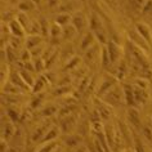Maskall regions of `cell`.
<instances>
[{"instance_id": "5b68a950", "label": "cell", "mask_w": 152, "mask_h": 152, "mask_svg": "<svg viewBox=\"0 0 152 152\" xmlns=\"http://www.w3.org/2000/svg\"><path fill=\"white\" fill-rule=\"evenodd\" d=\"M49 125H50V123L47 120V121H44V123L36 129V132L32 134V140H34V142H40V140L43 139V137L47 134V132L50 129V128H49Z\"/></svg>"}, {"instance_id": "d6986e66", "label": "cell", "mask_w": 152, "mask_h": 152, "mask_svg": "<svg viewBox=\"0 0 152 152\" xmlns=\"http://www.w3.org/2000/svg\"><path fill=\"white\" fill-rule=\"evenodd\" d=\"M36 8V4L32 1V0H22V1L18 4V9L21 10V12H31Z\"/></svg>"}, {"instance_id": "9a60e30c", "label": "cell", "mask_w": 152, "mask_h": 152, "mask_svg": "<svg viewBox=\"0 0 152 152\" xmlns=\"http://www.w3.org/2000/svg\"><path fill=\"white\" fill-rule=\"evenodd\" d=\"M10 83H13L14 85H17L18 88H22V89H28L30 88V86L25 83L23 79H22L21 74H17V72H12V74H10Z\"/></svg>"}, {"instance_id": "7bdbcfd3", "label": "cell", "mask_w": 152, "mask_h": 152, "mask_svg": "<svg viewBox=\"0 0 152 152\" xmlns=\"http://www.w3.org/2000/svg\"><path fill=\"white\" fill-rule=\"evenodd\" d=\"M97 52H98V48H97V47H90V48L88 49V50H86L85 58H86V59H93L94 57H96L94 54H96Z\"/></svg>"}, {"instance_id": "4316f807", "label": "cell", "mask_w": 152, "mask_h": 152, "mask_svg": "<svg viewBox=\"0 0 152 152\" xmlns=\"http://www.w3.org/2000/svg\"><path fill=\"white\" fill-rule=\"evenodd\" d=\"M20 74H21L22 79L25 80L26 84L28 86H34V84H35V79L31 76V72L27 71V70H22V71H20Z\"/></svg>"}, {"instance_id": "f546056e", "label": "cell", "mask_w": 152, "mask_h": 152, "mask_svg": "<svg viewBox=\"0 0 152 152\" xmlns=\"http://www.w3.org/2000/svg\"><path fill=\"white\" fill-rule=\"evenodd\" d=\"M17 20L20 21V23H21L22 26H23V27H25L26 30L30 28V21H28L27 14H26V13H23V12L20 13V14L17 16Z\"/></svg>"}, {"instance_id": "7c38bea8", "label": "cell", "mask_w": 152, "mask_h": 152, "mask_svg": "<svg viewBox=\"0 0 152 152\" xmlns=\"http://www.w3.org/2000/svg\"><path fill=\"white\" fill-rule=\"evenodd\" d=\"M16 133V129H14V125H13V121H8V123H3V139L8 140L10 139Z\"/></svg>"}, {"instance_id": "7dc6e473", "label": "cell", "mask_w": 152, "mask_h": 152, "mask_svg": "<svg viewBox=\"0 0 152 152\" xmlns=\"http://www.w3.org/2000/svg\"><path fill=\"white\" fill-rule=\"evenodd\" d=\"M43 49H44V47L40 44L39 47H36L35 49H32V50H31V54H32L34 57H40L41 53H43Z\"/></svg>"}, {"instance_id": "bcb514c9", "label": "cell", "mask_w": 152, "mask_h": 152, "mask_svg": "<svg viewBox=\"0 0 152 152\" xmlns=\"http://www.w3.org/2000/svg\"><path fill=\"white\" fill-rule=\"evenodd\" d=\"M9 45H10V47H12L13 49H16V50H17V49L20 48V45H21V40L17 39V36H14V37H12V40L9 41Z\"/></svg>"}, {"instance_id": "816d5d0a", "label": "cell", "mask_w": 152, "mask_h": 152, "mask_svg": "<svg viewBox=\"0 0 152 152\" xmlns=\"http://www.w3.org/2000/svg\"><path fill=\"white\" fill-rule=\"evenodd\" d=\"M59 0H48V5L49 8H58L59 7Z\"/></svg>"}, {"instance_id": "6da1fadb", "label": "cell", "mask_w": 152, "mask_h": 152, "mask_svg": "<svg viewBox=\"0 0 152 152\" xmlns=\"http://www.w3.org/2000/svg\"><path fill=\"white\" fill-rule=\"evenodd\" d=\"M103 99H104L106 103L110 104V106H119L121 103V101L125 99L124 89H121L120 86L115 85L111 90H108V92L104 94Z\"/></svg>"}, {"instance_id": "ee69618b", "label": "cell", "mask_w": 152, "mask_h": 152, "mask_svg": "<svg viewBox=\"0 0 152 152\" xmlns=\"http://www.w3.org/2000/svg\"><path fill=\"white\" fill-rule=\"evenodd\" d=\"M31 50H28V49H25L23 52H22V54L20 57V59L22 61V62H28L30 58H31Z\"/></svg>"}, {"instance_id": "ab89813d", "label": "cell", "mask_w": 152, "mask_h": 152, "mask_svg": "<svg viewBox=\"0 0 152 152\" xmlns=\"http://www.w3.org/2000/svg\"><path fill=\"white\" fill-rule=\"evenodd\" d=\"M34 64H35L36 72H40V71H43L44 68H47V67H45V61L43 59V57H39V58L34 62Z\"/></svg>"}, {"instance_id": "2e32d148", "label": "cell", "mask_w": 152, "mask_h": 152, "mask_svg": "<svg viewBox=\"0 0 152 152\" xmlns=\"http://www.w3.org/2000/svg\"><path fill=\"white\" fill-rule=\"evenodd\" d=\"M97 111L99 113V116L102 117L103 120H107L110 119L111 116V110H110V104L107 103H97Z\"/></svg>"}, {"instance_id": "5bb4252c", "label": "cell", "mask_w": 152, "mask_h": 152, "mask_svg": "<svg viewBox=\"0 0 152 152\" xmlns=\"http://www.w3.org/2000/svg\"><path fill=\"white\" fill-rule=\"evenodd\" d=\"M59 135V129L58 126H52L49 130L47 132V134L43 137V139L40 140V143H48V142H53L56 138H58Z\"/></svg>"}, {"instance_id": "ba28073f", "label": "cell", "mask_w": 152, "mask_h": 152, "mask_svg": "<svg viewBox=\"0 0 152 152\" xmlns=\"http://www.w3.org/2000/svg\"><path fill=\"white\" fill-rule=\"evenodd\" d=\"M115 85H116V79H113V77L104 79V81L101 84V88L98 89V94H99V96H104V94L107 93L108 90H111Z\"/></svg>"}, {"instance_id": "f35d334b", "label": "cell", "mask_w": 152, "mask_h": 152, "mask_svg": "<svg viewBox=\"0 0 152 152\" xmlns=\"http://www.w3.org/2000/svg\"><path fill=\"white\" fill-rule=\"evenodd\" d=\"M134 86H138V88H140V89H146L147 86H148V80L147 79H144V77H139L138 79H135V81H134Z\"/></svg>"}, {"instance_id": "83f0119b", "label": "cell", "mask_w": 152, "mask_h": 152, "mask_svg": "<svg viewBox=\"0 0 152 152\" xmlns=\"http://www.w3.org/2000/svg\"><path fill=\"white\" fill-rule=\"evenodd\" d=\"M79 62H80V59L77 58V57H74V58H71L68 62L64 64L63 67V71H67V70H74L75 67L79 66Z\"/></svg>"}, {"instance_id": "3957f363", "label": "cell", "mask_w": 152, "mask_h": 152, "mask_svg": "<svg viewBox=\"0 0 152 152\" xmlns=\"http://www.w3.org/2000/svg\"><path fill=\"white\" fill-rule=\"evenodd\" d=\"M71 25H74V27L77 30V32H83L86 27V18L85 14L83 12H76L75 16H72Z\"/></svg>"}, {"instance_id": "52a82bcc", "label": "cell", "mask_w": 152, "mask_h": 152, "mask_svg": "<svg viewBox=\"0 0 152 152\" xmlns=\"http://www.w3.org/2000/svg\"><path fill=\"white\" fill-rule=\"evenodd\" d=\"M124 96H125V103L129 107H133L135 104V99H134V88L132 85H124Z\"/></svg>"}, {"instance_id": "7a4b0ae2", "label": "cell", "mask_w": 152, "mask_h": 152, "mask_svg": "<svg viewBox=\"0 0 152 152\" xmlns=\"http://www.w3.org/2000/svg\"><path fill=\"white\" fill-rule=\"evenodd\" d=\"M81 7V3L79 0H67V1L59 4V7L57 8V10L61 13H72L75 10H77Z\"/></svg>"}, {"instance_id": "277c9868", "label": "cell", "mask_w": 152, "mask_h": 152, "mask_svg": "<svg viewBox=\"0 0 152 152\" xmlns=\"http://www.w3.org/2000/svg\"><path fill=\"white\" fill-rule=\"evenodd\" d=\"M9 30L13 34V36H17V37H23L26 32V28L20 23V21L17 18H14V20L9 22Z\"/></svg>"}, {"instance_id": "4dcf8cb0", "label": "cell", "mask_w": 152, "mask_h": 152, "mask_svg": "<svg viewBox=\"0 0 152 152\" xmlns=\"http://www.w3.org/2000/svg\"><path fill=\"white\" fill-rule=\"evenodd\" d=\"M72 54H74V49H72V45H70L68 44L66 48H64V50L61 53V56H62V59H67L68 58V61H70L71 58H74V57H71Z\"/></svg>"}, {"instance_id": "ac0fdd59", "label": "cell", "mask_w": 152, "mask_h": 152, "mask_svg": "<svg viewBox=\"0 0 152 152\" xmlns=\"http://www.w3.org/2000/svg\"><path fill=\"white\" fill-rule=\"evenodd\" d=\"M147 97L148 94L146 93L144 89H140L138 86L134 88V99H135V103H144L147 101Z\"/></svg>"}, {"instance_id": "7402d4cb", "label": "cell", "mask_w": 152, "mask_h": 152, "mask_svg": "<svg viewBox=\"0 0 152 152\" xmlns=\"http://www.w3.org/2000/svg\"><path fill=\"white\" fill-rule=\"evenodd\" d=\"M3 92H7V94H9V96H17L21 93V89L17 85H14L13 83H8L3 86Z\"/></svg>"}, {"instance_id": "d6a6232c", "label": "cell", "mask_w": 152, "mask_h": 152, "mask_svg": "<svg viewBox=\"0 0 152 152\" xmlns=\"http://www.w3.org/2000/svg\"><path fill=\"white\" fill-rule=\"evenodd\" d=\"M56 112H57L56 106H47V107H44V110L41 111V115L45 117H50L52 115H54Z\"/></svg>"}, {"instance_id": "e0dca14e", "label": "cell", "mask_w": 152, "mask_h": 152, "mask_svg": "<svg viewBox=\"0 0 152 152\" xmlns=\"http://www.w3.org/2000/svg\"><path fill=\"white\" fill-rule=\"evenodd\" d=\"M47 83H48L47 76H45V75H40L39 77H37L36 80H35V84H34V86H32V92H34V93L41 92L44 86L47 85Z\"/></svg>"}, {"instance_id": "d590c367", "label": "cell", "mask_w": 152, "mask_h": 152, "mask_svg": "<svg viewBox=\"0 0 152 152\" xmlns=\"http://www.w3.org/2000/svg\"><path fill=\"white\" fill-rule=\"evenodd\" d=\"M68 92H70V86H68V85H58V88L54 90V93H53V94H54V96L61 97V96H63V94H66Z\"/></svg>"}, {"instance_id": "836d02e7", "label": "cell", "mask_w": 152, "mask_h": 152, "mask_svg": "<svg viewBox=\"0 0 152 152\" xmlns=\"http://www.w3.org/2000/svg\"><path fill=\"white\" fill-rule=\"evenodd\" d=\"M94 34H96V35H97V39L99 40L102 44H107V43H108L107 36H106V32H104V30H103V28L97 30V31H94Z\"/></svg>"}, {"instance_id": "cb8c5ba5", "label": "cell", "mask_w": 152, "mask_h": 152, "mask_svg": "<svg viewBox=\"0 0 152 152\" xmlns=\"http://www.w3.org/2000/svg\"><path fill=\"white\" fill-rule=\"evenodd\" d=\"M130 37L133 39V41H134V43H137V44H138V47H139V48L147 49V47H146V45H147V41L144 40L143 37L139 35V34H138V31H137V30H135L134 32H132V34H130Z\"/></svg>"}, {"instance_id": "f6af8a7d", "label": "cell", "mask_w": 152, "mask_h": 152, "mask_svg": "<svg viewBox=\"0 0 152 152\" xmlns=\"http://www.w3.org/2000/svg\"><path fill=\"white\" fill-rule=\"evenodd\" d=\"M125 71H126V66H125L124 62H121V64L119 66V71H117V79H123L125 75Z\"/></svg>"}, {"instance_id": "1f68e13d", "label": "cell", "mask_w": 152, "mask_h": 152, "mask_svg": "<svg viewBox=\"0 0 152 152\" xmlns=\"http://www.w3.org/2000/svg\"><path fill=\"white\" fill-rule=\"evenodd\" d=\"M7 115H8L9 117V120L10 121H13V123H16V121L20 120V113H18L16 110H13V108H7Z\"/></svg>"}, {"instance_id": "ffe728a7", "label": "cell", "mask_w": 152, "mask_h": 152, "mask_svg": "<svg viewBox=\"0 0 152 152\" xmlns=\"http://www.w3.org/2000/svg\"><path fill=\"white\" fill-rule=\"evenodd\" d=\"M94 41V34L93 32H88L86 35H84V39L81 40V50H88V49L93 45Z\"/></svg>"}, {"instance_id": "8fae6325", "label": "cell", "mask_w": 152, "mask_h": 152, "mask_svg": "<svg viewBox=\"0 0 152 152\" xmlns=\"http://www.w3.org/2000/svg\"><path fill=\"white\" fill-rule=\"evenodd\" d=\"M128 117H129V121H130V124L133 125V126H135V128L140 126V115L134 107H129Z\"/></svg>"}, {"instance_id": "681fc988", "label": "cell", "mask_w": 152, "mask_h": 152, "mask_svg": "<svg viewBox=\"0 0 152 152\" xmlns=\"http://www.w3.org/2000/svg\"><path fill=\"white\" fill-rule=\"evenodd\" d=\"M143 134L148 140H152V130H151L150 126H144L143 128Z\"/></svg>"}, {"instance_id": "30bf717a", "label": "cell", "mask_w": 152, "mask_h": 152, "mask_svg": "<svg viewBox=\"0 0 152 152\" xmlns=\"http://www.w3.org/2000/svg\"><path fill=\"white\" fill-rule=\"evenodd\" d=\"M41 41H43V39L39 36V35H28L27 37H26V49H28V50H32V49H35L36 47H39V45L41 44Z\"/></svg>"}, {"instance_id": "484cf974", "label": "cell", "mask_w": 152, "mask_h": 152, "mask_svg": "<svg viewBox=\"0 0 152 152\" xmlns=\"http://www.w3.org/2000/svg\"><path fill=\"white\" fill-rule=\"evenodd\" d=\"M62 31H63V28H62V26H59L58 23H52L50 25V36L53 37V39H58V37L62 35Z\"/></svg>"}, {"instance_id": "f1b7e54d", "label": "cell", "mask_w": 152, "mask_h": 152, "mask_svg": "<svg viewBox=\"0 0 152 152\" xmlns=\"http://www.w3.org/2000/svg\"><path fill=\"white\" fill-rule=\"evenodd\" d=\"M112 62H111V58H110V54H108L107 48H103V49H102V66L107 67Z\"/></svg>"}, {"instance_id": "44dd1931", "label": "cell", "mask_w": 152, "mask_h": 152, "mask_svg": "<svg viewBox=\"0 0 152 152\" xmlns=\"http://www.w3.org/2000/svg\"><path fill=\"white\" fill-rule=\"evenodd\" d=\"M70 21H72V17L70 13H61L56 17V23H58L59 26H62V27L67 26Z\"/></svg>"}, {"instance_id": "8992f818", "label": "cell", "mask_w": 152, "mask_h": 152, "mask_svg": "<svg viewBox=\"0 0 152 152\" xmlns=\"http://www.w3.org/2000/svg\"><path fill=\"white\" fill-rule=\"evenodd\" d=\"M107 50H108V54H110V58H111V62L112 63H115L119 61L120 58V49L119 47H117V44H115L113 41L110 40L108 43H107Z\"/></svg>"}, {"instance_id": "db71d44e", "label": "cell", "mask_w": 152, "mask_h": 152, "mask_svg": "<svg viewBox=\"0 0 152 152\" xmlns=\"http://www.w3.org/2000/svg\"><path fill=\"white\" fill-rule=\"evenodd\" d=\"M75 152H88V150H86V147H84V146H80V147H76V150H75Z\"/></svg>"}, {"instance_id": "e575fe53", "label": "cell", "mask_w": 152, "mask_h": 152, "mask_svg": "<svg viewBox=\"0 0 152 152\" xmlns=\"http://www.w3.org/2000/svg\"><path fill=\"white\" fill-rule=\"evenodd\" d=\"M80 142H81V138L80 137H76V135L75 137H70V138L66 139V143H67L68 147H77Z\"/></svg>"}, {"instance_id": "4fadbf2b", "label": "cell", "mask_w": 152, "mask_h": 152, "mask_svg": "<svg viewBox=\"0 0 152 152\" xmlns=\"http://www.w3.org/2000/svg\"><path fill=\"white\" fill-rule=\"evenodd\" d=\"M75 123H76V119H75V116H72V115L62 117V121H61V128H62V132H64V133L70 132L72 129V126L75 125Z\"/></svg>"}, {"instance_id": "c3c4849f", "label": "cell", "mask_w": 152, "mask_h": 152, "mask_svg": "<svg viewBox=\"0 0 152 152\" xmlns=\"http://www.w3.org/2000/svg\"><path fill=\"white\" fill-rule=\"evenodd\" d=\"M89 81H90V79H89V76H86V77L84 79V80L81 81V84H80V88H79V90L83 93L84 90L86 89V86H89Z\"/></svg>"}, {"instance_id": "11a10c76", "label": "cell", "mask_w": 152, "mask_h": 152, "mask_svg": "<svg viewBox=\"0 0 152 152\" xmlns=\"http://www.w3.org/2000/svg\"><path fill=\"white\" fill-rule=\"evenodd\" d=\"M32 1L35 3V4H39V3H40V0H32Z\"/></svg>"}, {"instance_id": "d4e9b609", "label": "cell", "mask_w": 152, "mask_h": 152, "mask_svg": "<svg viewBox=\"0 0 152 152\" xmlns=\"http://www.w3.org/2000/svg\"><path fill=\"white\" fill-rule=\"evenodd\" d=\"M77 32V30H76L74 27V25H67V26H64L63 27V31H62V37L64 40H68V39H71L72 36L75 35V34Z\"/></svg>"}, {"instance_id": "603a6c76", "label": "cell", "mask_w": 152, "mask_h": 152, "mask_svg": "<svg viewBox=\"0 0 152 152\" xmlns=\"http://www.w3.org/2000/svg\"><path fill=\"white\" fill-rule=\"evenodd\" d=\"M89 26H90V28H92L93 32L97 31V30H99V28H103V27H102V22H101V20H99V17H98L96 13H93L92 17H90Z\"/></svg>"}, {"instance_id": "f907efd6", "label": "cell", "mask_w": 152, "mask_h": 152, "mask_svg": "<svg viewBox=\"0 0 152 152\" xmlns=\"http://www.w3.org/2000/svg\"><path fill=\"white\" fill-rule=\"evenodd\" d=\"M132 4L134 5L135 8L140 9V8L144 7V4H146V0H132Z\"/></svg>"}, {"instance_id": "60d3db41", "label": "cell", "mask_w": 152, "mask_h": 152, "mask_svg": "<svg viewBox=\"0 0 152 152\" xmlns=\"http://www.w3.org/2000/svg\"><path fill=\"white\" fill-rule=\"evenodd\" d=\"M40 26H41V34H43L44 36L48 35V32H50V26L48 25V21L43 18V20L40 21Z\"/></svg>"}, {"instance_id": "f5cc1de1", "label": "cell", "mask_w": 152, "mask_h": 152, "mask_svg": "<svg viewBox=\"0 0 152 152\" xmlns=\"http://www.w3.org/2000/svg\"><path fill=\"white\" fill-rule=\"evenodd\" d=\"M151 9H152V0H147L146 4L143 7V13H147L148 10H151Z\"/></svg>"}, {"instance_id": "74e56055", "label": "cell", "mask_w": 152, "mask_h": 152, "mask_svg": "<svg viewBox=\"0 0 152 152\" xmlns=\"http://www.w3.org/2000/svg\"><path fill=\"white\" fill-rule=\"evenodd\" d=\"M75 106H72V104H67V106H64V107H62L59 110V112H58V115L61 117H64V116H68L71 113V111L74 110Z\"/></svg>"}, {"instance_id": "9c48e42d", "label": "cell", "mask_w": 152, "mask_h": 152, "mask_svg": "<svg viewBox=\"0 0 152 152\" xmlns=\"http://www.w3.org/2000/svg\"><path fill=\"white\" fill-rule=\"evenodd\" d=\"M135 30L138 31V34L143 37L144 40L147 41V43H151L152 35H151V30H150V27H148L147 25H144V23H138V25L135 26Z\"/></svg>"}, {"instance_id": "8d00e7d4", "label": "cell", "mask_w": 152, "mask_h": 152, "mask_svg": "<svg viewBox=\"0 0 152 152\" xmlns=\"http://www.w3.org/2000/svg\"><path fill=\"white\" fill-rule=\"evenodd\" d=\"M56 146H57V142H54V140H53V142H48L40 148L39 152H53Z\"/></svg>"}, {"instance_id": "b9f144b4", "label": "cell", "mask_w": 152, "mask_h": 152, "mask_svg": "<svg viewBox=\"0 0 152 152\" xmlns=\"http://www.w3.org/2000/svg\"><path fill=\"white\" fill-rule=\"evenodd\" d=\"M44 99V94H39V96L34 97L31 101V108H37L41 104V102Z\"/></svg>"}]
</instances>
